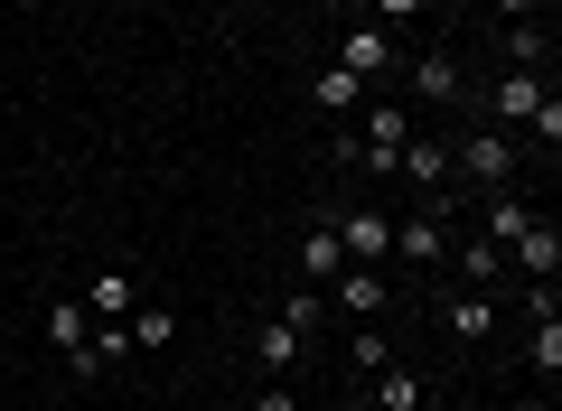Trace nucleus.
Segmentation results:
<instances>
[{
    "label": "nucleus",
    "instance_id": "423d86ee",
    "mask_svg": "<svg viewBox=\"0 0 562 411\" xmlns=\"http://www.w3.org/2000/svg\"><path fill=\"white\" fill-rule=\"evenodd\" d=\"M47 336H57V355H66V374H94V318H85V299H47Z\"/></svg>",
    "mask_w": 562,
    "mask_h": 411
},
{
    "label": "nucleus",
    "instance_id": "f3484780",
    "mask_svg": "<svg viewBox=\"0 0 562 411\" xmlns=\"http://www.w3.org/2000/svg\"><path fill=\"white\" fill-rule=\"evenodd\" d=\"M460 281H469V290H497V281H506V243L469 235V243H460Z\"/></svg>",
    "mask_w": 562,
    "mask_h": 411
},
{
    "label": "nucleus",
    "instance_id": "9b49d317",
    "mask_svg": "<svg viewBox=\"0 0 562 411\" xmlns=\"http://www.w3.org/2000/svg\"><path fill=\"white\" fill-rule=\"evenodd\" d=\"M441 328L460 336V346H487V336H497V299H487V290H450L441 299Z\"/></svg>",
    "mask_w": 562,
    "mask_h": 411
},
{
    "label": "nucleus",
    "instance_id": "0eeeda50",
    "mask_svg": "<svg viewBox=\"0 0 562 411\" xmlns=\"http://www.w3.org/2000/svg\"><path fill=\"white\" fill-rule=\"evenodd\" d=\"M543 94H553V84H543L535 66H506V76L487 84V113H497V122H516V132H525V122H535V103H543Z\"/></svg>",
    "mask_w": 562,
    "mask_h": 411
},
{
    "label": "nucleus",
    "instance_id": "393cba45",
    "mask_svg": "<svg viewBox=\"0 0 562 411\" xmlns=\"http://www.w3.org/2000/svg\"><path fill=\"white\" fill-rule=\"evenodd\" d=\"M281 328H301V336H310V328H319V299L291 290V299H281Z\"/></svg>",
    "mask_w": 562,
    "mask_h": 411
},
{
    "label": "nucleus",
    "instance_id": "39448f33",
    "mask_svg": "<svg viewBox=\"0 0 562 411\" xmlns=\"http://www.w3.org/2000/svg\"><path fill=\"white\" fill-rule=\"evenodd\" d=\"M394 169L413 178V196H422V206H441V196H450V140H422V132H413Z\"/></svg>",
    "mask_w": 562,
    "mask_h": 411
},
{
    "label": "nucleus",
    "instance_id": "aec40b11",
    "mask_svg": "<svg viewBox=\"0 0 562 411\" xmlns=\"http://www.w3.org/2000/svg\"><path fill=\"white\" fill-rule=\"evenodd\" d=\"M375 365H394V346H384L375 318H357V336H347V374H375Z\"/></svg>",
    "mask_w": 562,
    "mask_h": 411
},
{
    "label": "nucleus",
    "instance_id": "6ab92c4d",
    "mask_svg": "<svg viewBox=\"0 0 562 411\" xmlns=\"http://www.w3.org/2000/svg\"><path fill=\"white\" fill-rule=\"evenodd\" d=\"M140 309V281L132 272H94V318H132Z\"/></svg>",
    "mask_w": 562,
    "mask_h": 411
},
{
    "label": "nucleus",
    "instance_id": "6e6552de",
    "mask_svg": "<svg viewBox=\"0 0 562 411\" xmlns=\"http://www.w3.org/2000/svg\"><path fill=\"white\" fill-rule=\"evenodd\" d=\"M338 66H347V76H357V84H375L384 66H394V28L357 20V28H347V38H338Z\"/></svg>",
    "mask_w": 562,
    "mask_h": 411
},
{
    "label": "nucleus",
    "instance_id": "7ed1b4c3",
    "mask_svg": "<svg viewBox=\"0 0 562 411\" xmlns=\"http://www.w3.org/2000/svg\"><path fill=\"white\" fill-rule=\"evenodd\" d=\"M394 253L413 262V272H441V262H450V196H441V206H413V216L394 225Z\"/></svg>",
    "mask_w": 562,
    "mask_h": 411
},
{
    "label": "nucleus",
    "instance_id": "20e7f679",
    "mask_svg": "<svg viewBox=\"0 0 562 411\" xmlns=\"http://www.w3.org/2000/svg\"><path fill=\"white\" fill-rule=\"evenodd\" d=\"M403 76H413V94L431 103V113H450V103H469V66L450 57V47H422V57L403 66Z\"/></svg>",
    "mask_w": 562,
    "mask_h": 411
},
{
    "label": "nucleus",
    "instance_id": "f8f14e48",
    "mask_svg": "<svg viewBox=\"0 0 562 411\" xmlns=\"http://www.w3.org/2000/svg\"><path fill=\"white\" fill-rule=\"evenodd\" d=\"M310 103H319L328 122H357L366 113V84L347 76V66H319V76H310Z\"/></svg>",
    "mask_w": 562,
    "mask_h": 411
},
{
    "label": "nucleus",
    "instance_id": "2eb2a0df",
    "mask_svg": "<svg viewBox=\"0 0 562 411\" xmlns=\"http://www.w3.org/2000/svg\"><path fill=\"white\" fill-rule=\"evenodd\" d=\"M301 355H310L301 328H281V318H272V328H254V365H262V374H291Z\"/></svg>",
    "mask_w": 562,
    "mask_h": 411
},
{
    "label": "nucleus",
    "instance_id": "412c9836",
    "mask_svg": "<svg viewBox=\"0 0 562 411\" xmlns=\"http://www.w3.org/2000/svg\"><path fill=\"white\" fill-rule=\"evenodd\" d=\"M525 365H535L543 384L562 374V318H535V336H525Z\"/></svg>",
    "mask_w": 562,
    "mask_h": 411
},
{
    "label": "nucleus",
    "instance_id": "b1692460",
    "mask_svg": "<svg viewBox=\"0 0 562 411\" xmlns=\"http://www.w3.org/2000/svg\"><path fill=\"white\" fill-rule=\"evenodd\" d=\"M366 20H375V28H403V20H422V0H366Z\"/></svg>",
    "mask_w": 562,
    "mask_h": 411
},
{
    "label": "nucleus",
    "instance_id": "5701e85b",
    "mask_svg": "<svg viewBox=\"0 0 562 411\" xmlns=\"http://www.w3.org/2000/svg\"><path fill=\"white\" fill-rule=\"evenodd\" d=\"M525 132H535L543 150H562V94H543V103H535V122H525Z\"/></svg>",
    "mask_w": 562,
    "mask_h": 411
},
{
    "label": "nucleus",
    "instance_id": "dca6fc26",
    "mask_svg": "<svg viewBox=\"0 0 562 411\" xmlns=\"http://www.w3.org/2000/svg\"><path fill=\"white\" fill-rule=\"evenodd\" d=\"M301 272H310V281H338V272H347V243H338V225H328V216L301 235Z\"/></svg>",
    "mask_w": 562,
    "mask_h": 411
},
{
    "label": "nucleus",
    "instance_id": "f257e3e1",
    "mask_svg": "<svg viewBox=\"0 0 562 411\" xmlns=\"http://www.w3.org/2000/svg\"><path fill=\"white\" fill-rule=\"evenodd\" d=\"M403 140H413V113H403V103H366V113H357V132H338V159H347V169L394 178Z\"/></svg>",
    "mask_w": 562,
    "mask_h": 411
},
{
    "label": "nucleus",
    "instance_id": "a878e982",
    "mask_svg": "<svg viewBox=\"0 0 562 411\" xmlns=\"http://www.w3.org/2000/svg\"><path fill=\"white\" fill-rule=\"evenodd\" d=\"M254 411H301V402H291V384H272V392H262Z\"/></svg>",
    "mask_w": 562,
    "mask_h": 411
},
{
    "label": "nucleus",
    "instance_id": "c85d7f7f",
    "mask_svg": "<svg viewBox=\"0 0 562 411\" xmlns=\"http://www.w3.org/2000/svg\"><path fill=\"white\" fill-rule=\"evenodd\" d=\"M347 10H357V20H366V0H347Z\"/></svg>",
    "mask_w": 562,
    "mask_h": 411
},
{
    "label": "nucleus",
    "instance_id": "cd10ccee",
    "mask_svg": "<svg viewBox=\"0 0 562 411\" xmlns=\"http://www.w3.org/2000/svg\"><path fill=\"white\" fill-rule=\"evenodd\" d=\"M206 411H244V402H206Z\"/></svg>",
    "mask_w": 562,
    "mask_h": 411
},
{
    "label": "nucleus",
    "instance_id": "9d476101",
    "mask_svg": "<svg viewBox=\"0 0 562 411\" xmlns=\"http://www.w3.org/2000/svg\"><path fill=\"white\" fill-rule=\"evenodd\" d=\"M366 402H375V411H431V374L375 365V374H366Z\"/></svg>",
    "mask_w": 562,
    "mask_h": 411
},
{
    "label": "nucleus",
    "instance_id": "a211bd4d",
    "mask_svg": "<svg viewBox=\"0 0 562 411\" xmlns=\"http://www.w3.org/2000/svg\"><path fill=\"white\" fill-rule=\"evenodd\" d=\"M506 66H535V76H543V57H553V47H543V20H506Z\"/></svg>",
    "mask_w": 562,
    "mask_h": 411
},
{
    "label": "nucleus",
    "instance_id": "ddd939ff",
    "mask_svg": "<svg viewBox=\"0 0 562 411\" xmlns=\"http://www.w3.org/2000/svg\"><path fill=\"white\" fill-rule=\"evenodd\" d=\"M338 309L347 318H384V262H347L338 272Z\"/></svg>",
    "mask_w": 562,
    "mask_h": 411
},
{
    "label": "nucleus",
    "instance_id": "bb28decb",
    "mask_svg": "<svg viewBox=\"0 0 562 411\" xmlns=\"http://www.w3.org/2000/svg\"><path fill=\"white\" fill-rule=\"evenodd\" d=\"M497 20H535V0H497Z\"/></svg>",
    "mask_w": 562,
    "mask_h": 411
},
{
    "label": "nucleus",
    "instance_id": "4468645a",
    "mask_svg": "<svg viewBox=\"0 0 562 411\" xmlns=\"http://www.w3.org/2000/svg\"><path fill=\"white\" fill-rule=\"evenodd\" d=\"M525 225H535V206H525L516 187H497V196H487V206H479V235H487V243H516Z\"/></svg>",
    "mask_w": 562,
    "mask_h": 411
},
{
    "label": "nucleus",
    "instance_id": "f03ea898",
    "mask_svg": "<svg viewBox=\"0 0 562 411\" xmlns=\"http://www.w3.org/2000/svg\"><path fill=\"white\" fill-rule=\"evenodd\" d=\"M516 169H525V150L506 132H460L450 140V178H469V187H487V196L516 187Z\"/></svg>",
    "mask_w": 562,
    "mask_h": 411
},
{
    "label": "nucleus",
    "instance_id": "4be33fe9",
    "mask_svg": "<svg viewBox=\"0 0 562 411\" xmlns=\"http://www.w3.org/2000/svg\"><path fill=\"white\" fill-rule=\"evenodd\" d=\"M122 328H132V346H169V309H132Z\"/></svg>",
    "mask_w": 562,
    "mask_h": 411
},
{
    "label": "nucleus",
    "instance_id": "1a4fd4ad",
    "mask_svg": "<svg viewBox=\"0 0 562 411\" xmlns=\"http://www.w3.org/2000/svg\"><path fill=\"white\" fill-rule=\"evenodd\" d=\"M328 225H338L347 262H384L394 253V216H375V206H347V216H328Z\"/></svg>",
    "mask_w": 562,
    "mask_h": 411
}]
</instances>
